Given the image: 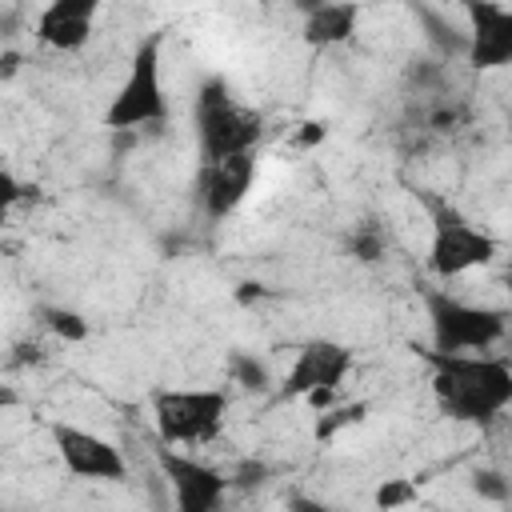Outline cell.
I'll return each mask as SVG.
<instances>
[{
	"label": "cell",
	"mask_w": 512,
	"mask_h": 512,
	"mask_svg": "<svg viewBox=\"0 0 512 512\" xmlns=\"http://www.w3.org/2000/svg\"><path fill=\"white\" fill-rule=\"evenodd\" d=\"M324 136H328V124H324V120H308V124H300V136H296V140H300L304 148H312V144H320Z\"/></svg>",
	"instance_id": "obj_20"
},
{
	"label": "cell",
	"mask_w": 512,
	"mask_h": 512,
	"mask_svg": "<svg viewBox=\"0 0 512 512\" xmlns=\"http://www.w3.org/2000/svg\"><path fill=\"white\" fill-rule=\"evenodd\" d=\"M464 60L476 72H496L512 64V8L496 0H464Z\"/></svg>",
	"instance_id": "obj_7"
},
{
	"label": "cell",
	"mask_w": 512,
	"mask_h": 512,
	"mask_svg": "<svg viewBox=\"0 0 512 512\" xmlns=\"http://www.w3.org/2000/svg\"><path fill=\"white\" fill-rule=\"evenodd\" d=\"M364 412H368V404H340V408H324V416L316 420V440H332L340 428H348V424H360L364 420Z\"/></svg>",
	"instance_id": "obj_15"
},
{
	"label": "cell",
	"mask_w": 512,
	"mask_h": 512,
	"mask_svg": "<svg viewBox=\"0 0 512 512\" xmlns=\"http://www.w3.org/2000/svg\"><path fill=\"white\" fill-rule=\"evenodd\" d=\"M264 124L252 108L236 104L224 76H208L196 92V144L200 160H224L236 152H252Z\"/></svg>",
	"instance_id": "obj_3"
},
{
	"label": "cell",
	"mask_w": 512,
	"mask_h": 512,
	"mask_svg": "<svg viewBox=\"0 0 512 512\" xmlns=\"http://www.w3.org/2000/svg\"><path fill=\"white\" fill-rule=\"evenodd\" d=\"M352 368V352L336 340H308L300 344L296 360L284 372L288 396H312V392H336Z\"/></svg>",
	"instance_id": "obj_11"
},
{
	"label": "cell",
	"mask_w": 512,
	"mask_h": 512,
	"mask_svg": "<svg viewBox=\"0 0 512 512\" xmlns=\"http://www.w3.org/2000/svg\"><path fill=\"white\" fill-rule=\"evenodd\" d=\"M48 436L56 444V456L64 460V468L80 480H124L128 464L120 456V448L88 428H76V424H64V420H52L48 424Z\"/></svg>",
	"instance_id": "obj_9"
},
{
	"label": "cell",
	"mask_w": 512,
	"mask_h": 512,
	"mask_svg": "<svg viewBox=\"0 0 512 512\" xmlns=\"http://www.w3.org/2000/svg\"><path fill=\"white\" fill-rule=\"evenodd\" d=\"M408 500H416V484H408V480H388V484L376 488L380 508H396V504H408Z\"/></svg>",
	"instance_id": "obj_19"
},
{
	"label": "cell",
	"mask_w": 512,
	"mask_h": 512,
	"mask_svg": "<svg viewBox=\"0 0 512 512\" xmlns=\"http://www.w3.org/2000/svg\"><path fill=\"white\" fill-rule=\"evenodd\" d=\"M352 256H356V260H364V264L380 260V256H384V232H380V228H372V224L356 228V232H352Z\"/></svg>",
	"instance_id": "obj_17"
},
{
	"label": "cell",
	"mask_w": 512,
	"mask_h": 512,
	"mask_svg": "<svg viewBox=\"0 0 512 512\" xmlns=\"http://www.w3.org/2000/svg\"><path fill=\"white\" fill-rule=\"evenodd\" d=\"M228 416L224 388H156L152 392V420L164 444H208Z\"/></svg>",
	"instance_id": "obj_5"
},
{
	"label": "cell",
	"mask_w": 512,
	"mask_h": 512,
	"mask_svg": "<svg viewBox=\"0 0 512 512\" xmlns=\"http://www.w3.org/2000/svg\"><path fill=\"white\" fill-rule=\"evenodd\" d=\"M100 0H48L36 16V40L56 52H76L92 40Z\"/></svg>",
	"instance_id": "obj_12"
},
{
	"label": "cell",
	"mask_w": 512,
	"mask_h": 512,
	"mask_svg": "<svg viewBox=\"0 0 512 512\" xmlns=\"http://www.w3.org/2000/svg\"><path fill=\"white\" fill-rule=\"evenodd\" d=\"M424 204H428V224H432L428 268L436 276L452 280L496 256V240L480 224H472L456 204H448L444 196H424Z\"/></svg>",
	"instance_id": "obj_4"
},
{
	"label": "cell",
	"mask_w": 512,
	"mask_h": 512,
	"mask_svg": "<svg viewBox=\"0 0 512 512\" xmlns=\"http://www.w3.org/2000/svg\"><path fill=\"white\" fill-rule=\"evenodd\" d=\"M160 468L164 480L172 488V504L180 512H216L228 496V476L204 460H196L192 452H176V448H160Z\"/></svg>",
	"instance_id": "obj_8"
},
{
	"label": "cell",
	"mask_w": 512,
	"mask_h": 512,
	"mask_svg": "<svg viewBox=\"0 0 512 512\" xmlns=\"http://www.w3.org/2000/svg\"><path fill=\"white\" fill-rule=\"evenodd\" d=\"M44 320L64 340H84L88 336V320L80 312H72V308H44Z\"/></svg>",
	"instance_id": "obj_16"
},
{
	"label": "cell",
	"mask_w": 512,
	"mask_h": 512,
	"mask_svg": "<svg viewBox=\"0 0 512 512\" xmlns=\"http://www.w3.org/2000/svg\"><path fill=\"white\" fill-rule=\"evenodd\" d=\"M432 352H488L508 332V312L468 304L448 292H428Z\"/></svg>",
	"instance_id": "obj_6"
},
{
	"label": "cell",
	"mask_w": 512,
	"mask_h": 512,
	"mask_svg": "<svg viewBox=\"0 0 512 512\" xmlns=\"http://www.w3.org/2000/svg\"><path fill=\"white\" fill-rule=\"evenodd\" d=\"M228 372H232L236 384H244V388H252V392L268 388V368H264V360H256L252 352H232V356H228Z\"/></svg>",
	"instance_id": "obj_14"
},
{
	"label": "cell",
	"mask_w": 512,
	"mask_h": 512,
	"mask_svg": "<svg viewBox=\"0 0 512 512\" xmlns=\"http://www.w3.org/2000/svg\"><path fill=\"white\" fill-rule=\"evenodd\" d=\"M160 56H164L160 32H152L136 44L128 72L104 108V128L128 132V128H144V124H168V88H164Z\"/></svg>",
	"instance_id": "obj_2"
},
{
	"label": "cell",
	"mask_w": 512,
	"mask_h": 512,
	"mask_svg": "<svg viewBox=\"0 0 512 512\" xmlns=\"http://www.w3.org/2000/svg\"><path fill=\"white\" fill-rule=\"evenodd\" d=\"M356 16H360V8L352 0H324L316 12L304 16V40L312 48L344 44L356 32Z\"/></svg>",
	"instance_id": "obj_13"
},
{
	"label": "cell",
	"mask_w": 512,
	"mask_h": 512,
	"mask_svg": "<svg viewBox=\"0 0 512 512\" xmlns=\"http://www.w3.org/2000/svg\"><path fill=\"white\" fill-rule=\"evenodd\" d=\"M0 188H4V204H16V196H20V192H16V176H12L8 168L0 172Z\"/></svg>",
	"instance_id": "obj_21"
},
{
	"label": "cell",
	"mask_w": 512,
	"mask_h": 512,
	"mask_svg": "<svg viewBox=\"0 0 512 512\" xmlns=\"http://www.w3.org/2000/svg\"><path fill=\"white\" fill-rule=\"evenodd\" d=\"M252 184H256V156L252 152H236V156H224V160H204L200 180H196L204 216L208 220L232 216L248 200Z\"/></svg>",
	"instance_id": "obj_10"
},
{
	"label": "cell",
	"mask_w": 512,
	"mask_h": 512,
	"mask_svg": "<svg viewBox=\"0 0 512 512\" xmlns=\"http://www.w3.org/2000/svg\"><path fill=\"white\" fill-rule=\"evenodd\" d=\"M260 476H264V464H244L240 468V484H260Z\"/></svg>",
	"instance_id": "obj_22"
},
{
	"label": "cell",
	"mask_w": 512,
	"mask_h": 512,
	"mask_svg": "<svg viewBox=\"0 0 512 512\" xmlns=\"http://www.w3.org/2000/svg\"><path fill=\"white\" fill-rule=\"evenodd\" d=\"M432 396L460 424H492L512 408V364L488 352H432Z\"/></svg>",
	"instance_id": "obj_1"
},
{
	"label": "cell",
	"mask_w": 512,
	"mask_h": 512,
	"mask_svg": "<svg viewBox=\"0 0 512 512\" xmlns=\"http://www.w3.org/2000/svg\"><path fill=\"white\" fill-rule=\"evenodd\" d=\"M472 492L484 500H508V480L500 472H472Z\"/></svg>",
	"instance_id": "obj_18"
}]
</instances>
